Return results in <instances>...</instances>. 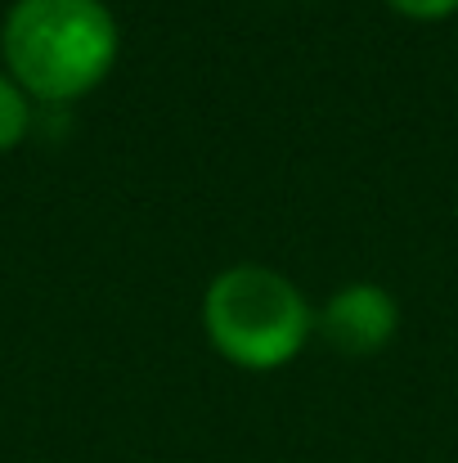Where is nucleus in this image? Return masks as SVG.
Masks as SVG:
<instances>
[{
	"instance_id": "1",
	"label": "nucleus",
	"mask_w": 458,
	"mask_h": 463,
	"mask_svg": "<svg viewBox=\"0 0 458 463\" xmlns=\"http://www.w3.org/2000/svg\"><path fill=\"white\" fill-rule=\"evenodd\" d=\"M14 81L41 99L95 90L117 59V23L104 0H18L5 18Z\"/></svg>"
},
{
	"instance_id": "5",
	"label": "nucleus",
	"mask_w": 458,
	"mask_h": 463,
	"mask_svg": "<svg viewBox=\"0 0 458 463\" xmlns=\"http://www.w3.org/2000/svg\"><path fill=\"white\" fill-rule=\"evenodd\" d=\"M387 5L400 9L405 18H418V23H436V18L458 14V0H387Z\"/></svg>"
},
{
	"instance_id": "2",
	"label": "nucleus",
	"mask_w": 458,
	"mask_h": 463,
	"mask_svg": "<svg viewBox=\"0 0 458 463\" xmlns=\"http://www.w3.org/2000/svg\"><path fill=\"white\" fill-rule=\"evenodd\" d=\"M202 324L211 346L238 369H279L310 337L305 298L266 266H234L216 275L202 298Z\"/></svg>"
},
{
	"instance_id": "4",
	"label": "nucleus",
	"mask_w": 458,
	"mask_h": 463,
	"mask_svg": "<svg viewBox=\"0 0 458 463\" xmlns=\"http://www.w3.org/2000/svg\"><path fill=\"white\" fill-rule=\"evenodd\" d=\"M23 131H27V99L9 77H0V149L18 145Z\"/></svg>"
},
{
	"instance_id": "3",
	"label": "nucleus",
	"mask_w": 458,
	"mask_h": 463,
	"mask_svg": "<svg viewBox=\"0 0 458 463\" xmlns=\"http://www.w3.org/2000/svg\"><path fill=\"white\" fill-rule=\"evenodd\" d=\"M400 328V310L387 288L378 284H351L332 293V302L319 315V337L341 355H373L382 351Z\"/></svg>"
}]
</instances>
